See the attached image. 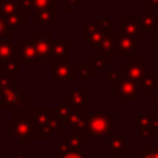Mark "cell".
Returning <instances> with one entry per match:
<instances>
[{"instance_id":"cell-1","label":"cell","mask_w":158,"mask_h":158,"mask_svg":"<svg viewBox=\"0 0 158 158\" xmlns=\"http://www.w3.org/2000/svg\"><path fill=\"white\" fill-rule=\"evenodd\" d=\"M25 13L27 11L17 0H0V15L7 21L13 31H17L25 24Z\"/></svg>"},{"instance_id":"cell-2","label":"cell","mask_w":158,"mask_h":158,"mask_svg":"<svg viewBox=\"0 0 158 158\" xmlns=\"http://www.w3.org/2000/svg\"><path fill=\"white\" fill-rule=\"evenodd\" d=\"M21 46V60L22 63H40L42 56L39 53L38 47H36L35 40H29V39H22L19 42Z\"/></svg>"},{"instance_id":"cell-3","label":"cell","mask_w":158,"mask_h":158,"mask_svg":"<svg viewBox=\"0 0 158 158\" xmlns=\"http://www.w3.org/2000/svg\"><path fill=\"white\" fill-rule=\"evenodd\" d=\"M111 115H100V117H94L90 121L89 131L93 137L96 136H103L111 129Z\"/></svg>"},{"instance_id":"cell-4","label":"cell","mask_w":158,"mask_h":158,"mask_svg":"<svg viewBox=\"0 0 158 158\" xmlns=\"http://www.w3.org/2000/svg\"><path fill=\"white\" fill-rule=\"evenodd\" d=\"M32 19H33V25H46V24L56 25V21H57V11H56V7L38 10L33 14Z\"/></svg>"},{"instance_id":"cell-5","label":"cell","mask_w":158,"mask_h":158,"mask_svg":"<svg viewBox=\"0 0 158 158\" xmlns=\"http://www.w3.org/2000/svg\"><path fill=\"white\" fill-rule=\"evenodd\" d=\"M121 29L123 33L131 36H143V25L140 22L132 19V14L128 15V19H123L121 21Z\"/></svg>"},{"instance_id":"cell-6","label":"cell","mask_w":158,"mask_h":158,"mask_svg":"<svg viewBox=\"0 0 158 158\" xmlns=\"http://www.w3.org/2000/svg\"><path fill=\"white\" fill-rule=\"evenodd\" d=\"M52 54L58 58L68 56V40H52Z\"/></svg>"},{"instance_id":"cell-7","label":"cell","mask_w":158,"mask_h":158,"mask_svg":"<svg viewBox=\"0 0 158 158\" xmlns=\"http://www.w3.org/2000/svg\"><path fill=\"white\" fill-rule=\"evenodd\" d=\"M13 52L11 42H8L7 39H0V61H11Z\"/></svg>"},{"instance_id":"cell-8","label":"cell","mask_w":158,"mask_h":158,"mask_svg":"<svg viewBox=\"0 0 158 158\" xmlns=\"http://www.w3.org/2000/svg\"><path fill=\"white\" fill-rule=\"evenodd\" d=\"M157 18H158V15L157 14H153L151 11H146V13H143V14H140L139 15L140 24L143 25L144 29H151V28L156 25Z\"/></svg>"},{"instance_id":"cell-9","label":"cell","mask_w":158,"mask_h":158,"mask_svg":"<svg viewBox=\"0 0 158 158\" xmlns=\"http://www.w3.org/2000/svg\"><path fill=\"white\" fill-rule=\"evenodd\" d=\"M57 6V0H33L32 10H43V8H53Z\"/></svg>"},{"instance_id":"cell-10","label":"cell","mask_w":158,"mask_h":158,"mask_svg":"<svg viewBox=\"0 0 158 158\" xmlns=\"http://www.w3.org/2000/svg\"><path fill=\"white\" fill-rule=\"evenodd\" d=\"M82 4H83V0H64V10L67 13H74Z\"/></svg>"},{"instance_id":"cell-11","label":"cell","mask_w":158,"mask_h":158,"mask_svg":"<svg viewBox=\"0 0 158 158\" xmlns=\"http://www.w3.org/2000/svg\"><path fill=\"white\" fill-rule=\"evenodd\" d=\"M57 77H56V79H58V81H63L64 78L65 79H68V74H69V71H68V67H65V65H63V67H60V68L57 69Z\"/></svg>"},{"instance_id":"cell-12","label":"cell","mask_w":158,"mask_h":158,"mask_svg":"<svg viewBox=\"0 0 158 158\" xmlns=\"http://www.w3.org/2000/svg\"><path fill=\"white\" fill-rule=\"evenodd\" d=\"M58 158H83L81 153H77V151H65V153H60Z\"/></svg>"},{"instance_id":"cell-13","label":"cell","mask_w":158,"mask_h":158,"mask_svg":"<svg viewBox=\"0 0 158 158\" xmlns=\"http://www.w3.org/2000/svg\"><path fill=\"white\" fill-rule=\"evenodd\" d=\"M17 2L22 6V8H24L27 13H31V11H32V2L33 0H17Z\"/></svg>"},{"instance_id":"cell-14","label":"cell","mask_w":158,"mask_h":158,"mask_svg":"<svg viewBox=\"0 0 158 158\" xmlns=\"http://www.w3.org/2000/svg\"><path fill=\"white\" fill-rule=\"evenodd\" d=\"M147 11H151V8H156L158 11V0H147Z\"/></svg>"},{"instance_id":"cell-15","label":"cell","mask_w":158,"mask_h":158,"mask_svg":"<svg viewBox=\"0 0 158 158\" xmlns=\"http://www.w3.org/2000/svg\"><path fill=\"white\" fill-rule=\"evenodd\" d=\"M143 2H147V0H143Z\"/></svg>"},{"instance_id":"cell-16","label":"cell","mask_w":158,"mask_h":158,"mask_svg":"<svg viewBox=\"0 0 158 158\" xmlns=\"http://www.w3.org/2000/svg\"><path fill=\"white\" fill-rule=\"evenodd\" d=\"M83 2H86V0H83Z\"/></svg>"}]
</instances>
